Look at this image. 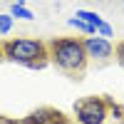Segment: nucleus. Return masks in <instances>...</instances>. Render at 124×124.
<instances>
[{
	"label": "nucleus",
	"instance_id": "obj_1",
	"mask_svg": "<svg viewBox=\"0 0 124 124\" xmlns=\"http://www.w3.org/2000/svg\"><path fill=\"white\" fill-rule=\"evenodd\" d=\"M47 57L50 62L67 72V75H82L87 70V52L85 45H82V37H55L47 42Z\"/></svg>",
	"mask_w": 124,
	"mask_h": 124
},
{
	"label": "nucleus",
	"instance_id": "obj_2",
	"mask_svg": "<svg viewBox=\"0 0 124 124\" xmlns=\"http://www.w3.org/2000/svg\"><path fill=\"white\" fill-rule=\"evenodd\" d=\"M3 47V57L15 65H25L30 70H42L50 57H47V45L42 40H32V37H15V40H5L0 42Z\"/></svg>",
	"mask_w": 124,
	"mask_h": 124
},
{
	"label": "nucleus",
	"instance_id": "obj_3",
	"mask_svg": "<svg viewBox=\"0 0 124 124\" xmlns=\"http://www.w3.org/2000/svg\"><path fill=\"white\" fill-rule=\"evenodd\" d=\"M77 124H104L109 119V104L104 97H85L75 104Z\"/></svg>",
	"mask_w": 124,
	"mask_h": 124
},
{
	"label": "nucleus",
	"instance_id": "obj_4",
	"mask_svg": "<svg viewBox=\"0 0 124 124\" xmlns=\"http://www.w3.org/2000/svg\"><path fill=\"white\" fill-rule=\"evenodd\" d=\"M82 45H85L87 60L94 62H107L114 55V45H112L109 37H99V35H85L82 37Z\"/></svg>",
	"mask_w": 124,
	"mask_h": 124
},
{
	"label": "nucleus",
	"instance_id": "obj_5",
	"mask_svg": "<svg viewBox=\"0 0 124 124\" xmlns=\"http://www.w3.org/2000/svg\"><path fill=\"white\" fill-rule=\"evenodd\" d=\"M23 124H67L65 122V114L52 107H40L35 112H30V114L23 119Z\"/></svg>",
	"mask_w": 124,
	"mask_h": 124
},
{
	"label": "nucleus",
	"instance_id": "obj_6",
	"mask_svg": "<svg viewBox=\"0 0 124 124\" xmlns=\"http://www.w3.org/2000/svg\"><path fill=\"white\" fill-rule=\"evenodd\" d=\"M67 25H70V27H75L77 32H82V35H97V30L92 27L89 23H85V20H79L77 15H75V17H70V20H67Z\"/></svg>",
	"mask_w": 124,
	"mask_h": 124
},
{
	"label": "nucleus",
	"instance_id": "obj_7",
	"mask_svg": "<svg viewBox=\"0 0 124 124\" xmlns=\"http://www.w3.org/2000/svg\"><path fill=\"white\" fill-rule=\"evenodd\" d=\"M10 15H13V17H20V20H35V13H32V10H27L25 5H17V3L10 5Z\"/></svg>",
	"mask_w": 124,
	"mask_h": 124
},
{
	"label": "nucleus",
	"instance_id": "obj_8",
	"mask_svg": "<svg viewBox=\"0 0 124 124\" xmlns=\"http://www.w3.org/2000/svg\"><path fill=\"white\" fill-rule=\"evenodd\" d=\"M77 17H79V20H85V23H89L94 30H97V25L102 23V17H99L97 13H92V10H77Z\"/></svg>",
	"mask_w": 124,
	"mask_h": 124
},
{
	"label": "nucleus",
	"instance_id": "obj_9",
	"mask_svg": "<svg viewBox=\"0 0 124 124\" xmlns=\"http://www.w3.org/2000/svg\"><path fill=\"white\" fill-rule=\"evenodd\" d=\"M13 25H15V17L10 15V13H5V15H0V37H5L10 30H13Z\"/></svg>",
	"mask_w": 124,
	"mask_h": 124
},
{
	"label": "nucleus",
	"instance_id": "obj_10",
	"mask_svg": "<svg viewBox=\"0 0 124 124\" xmlns=\"http://www.w3.org/2000/svg\"><path fill=\"white\" fill-rule=\"evenodd\" d=\"M97 35H99V37H114V27L102 20V23L97 25Z\"/></svg>",
	"mask_w": 124,
	"mask_h": 124
},
{
	"label": "nucleus",
	"instance_id": "obj_11",
	"mask_svg": "<svg viewBox=\"0 0 124 124\" xmlns=\"http://www.w3.org/2000/svg\"><path fill=\"white\" fill-rule=\"evenodd\" d=\"M114 52H117V60H119V65L124 67V40H122V42H117V47H114Z\"/></svg>",
	"mask_w": 124,
	"mask_h": 124
},
{
	"label": "nucleus",
	"instance_id": "obj_12",
	"mask_svg": "<svg viewBox=\"0 0 124 124\" xmlns=\"http://www.w3.org/2000/svg\"><path fill=\"white\" fill-rule=\"evenodd\" d=\"M3 60H5V57H3V47H0V62H3Z\"/></svg>",
	"mask_w": 124,
	"mask_h": 124
},
{
	"label": "nucleus",
	"instance_id": "obj_13",
	"mask_svg": "<svg viewBox=\"0 0 124 124\" xmlns=\"http://www.w3.org/2000/svg\"><path fill=\"white\" fill-rule=\"evenodd\" d=\"M25 3H27V0H17V5H25Z\"/></svg>",
	"mask_w": 124,
	"mask_h": 124
},
{
	"label": "nucleus",
	"instance_id": "obj_14",
	"mask_svg": "<svg viewBox=\"0 0 124 124\" xmlns=\"http://www.w3.org/2000/svg\"><path fill=\"white\" fill-rule=\"evenodd\" d=\"M122 3H124V0H122Z\"/></svg>",
	"mask_w": 124,
	"mask_h": 124
}]
</instances>
